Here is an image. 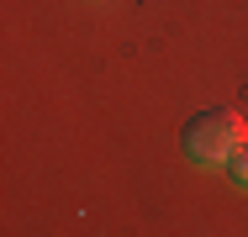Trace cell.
I'll return each mask as SVG.
<instances>
[{"label": "cell", "instance_id": "obj_2", "mask_svg": "<svg viewBox=\"0 0 248 237\" xmlns=\"http://www.w3.org/2000/svg\"><path fill=\"white\" fill-rule=\"evenodd\" d=\"M227 174H232V185H238V190H248V148L232 158V163H227Z\"/></svg>", "mask_w": 248, "mask_h": 237}, {"label": "cell", "instance_id": "obj_1", "mask_svg": "<svg viewBox=\"0 0 248 237\" xmlns=\"http://www.w3.org/2000/svg\"><path fill=\"white\" fill-rule=\"evenodd\" d=\"M180 148H185V158H190L196 169H227L248 148V121L238 111H227V105L201 111L196 121L180 132Z\"/></svg>", "mask_w": 248, "mask_h": 237}]
</instances>
